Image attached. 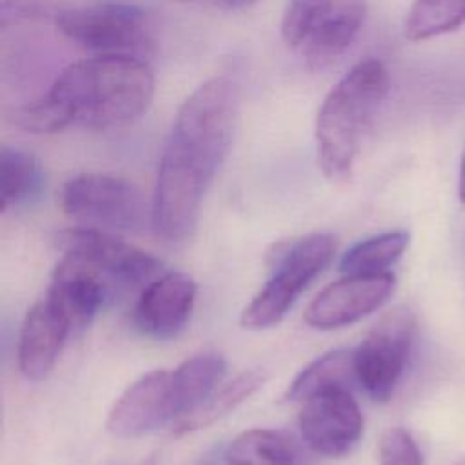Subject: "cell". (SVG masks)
<instances>
[{
    "label": "cell",
    "instance_id": "obj_1",
    "mask_svg": "<svg viewBox=\"0 0 465 465\" xmlns=\"http://www.w3.org/2000/svg\"><path fill=\"white\" fill-rule=\"evenodd\" d=\"M236 114L238 87L227 76L203 82L180 105L151 203V227L165 242L180 243L194 234L202 198L229 154Z\"/></svg>",
    "mask_w": 465,
    "mask_h": 465
},
{
    "label": "cell",
    "instance_id": "obj_2",
    "mask_svg": "<svg viewBox=\"0 0 465 465\" xmlns=\"http://www.w3.org/2000/svg\"><path fill=\"white\" fill-rule=\"evenodd\" d=\"M154 96V74L140 56H93L67 65L49 91L20 107L15 124L29 133L69 125L113 129L138 120Z\"/></svg>",
    "mask_w": 465,
    "mask_h": 465
},
{
    "label": "cell",
    "instance_id": "obj_3",
    "mask_svg": "<svg viewBox=\"0 0 465 465\" xmlns=\"http://www.w3.org/2000/svg\"><path fill=\"white\" fill-rule=\"evenodd\" d=\"M389 93V73L378 58L351 67L325 94L314 124L316 156L329 180H345L361 140Z\"/></svg>",
    "mask_w": 465,
    "mask_h": 465
},
{
    "label": "cell",
    "instance_id": "obj_4",
    "mask_svg": "<svg viewBox=\"0 0 465 465\" xmlns=\"http://www.w3.org/2000/svg\"><path fill=\"white\" fill-rule=\"evenodd\" d=\"M336 252L332 234L314 232L276 243L269 252L271 276L240 314L243 329H269L280 323L307 285L331 263Z\"/></svg>",
    "mask_w": 465,
    "mask_h": 465
},
{
    "label": "cell",
    "instance_id": "obj_5",
    "mask_svg": "<svg viewBox=\"0 0 465 465\" xmlns=\"http://www.w3.org/2000/svg\"><path fill=\"white\" fill-rule=\"evenodd\" d=\"M365 15V0H287L280 33L302 62L320 69L351 47Z\"/></svg>",
    "mask_w": 465,
    "mask_h": 465
},
{
    "label": "cell",
    "instance_id": "obj_6",
    "mask_svg": "<svg viewBox=\"0 0 465 465\" xmlns=\"http://www.w3.org/2000/svg\"><path fill=\"white\" fill-rule=\"evenodd\" d=\"M60 33L96 56H140L153 45L147 13L131 4H96L62 9Z\"/></svg>",
    "mask_w": 465,
    "mask_h": 465
},
{
    "label": "cell",
    "instance_id": "obj_7",
    "mask_svg": "<svg viewBox=\"0 0 465 465\" xmlns=\"http://www.w3.org/2000/svg\"><path fill=\"white\" fill-rule=\"evenodd\" d=\"M64 213L85 227L104 231H138L151 222V209L140 189L111 174H78L60 193Z\"/></svg>",
    "mask_w": 465,
    "mask_h": 465
},
{
    "label": "cell",
    "instance_id": "obj_8",
    "mask_svg": "<svg viewBox=\"0 0 465 465\" xmlns=\"http://www.w3.org/2000/svg\"><path fill=\"white\" fill-rule=\"evenodd\" d=\"M414 331V314L407 307H396L354 349L358 385L374 401L385 403L392 398L412 349Z\"/></svg>",
    "mask_w": 465,
    "mask_h": 465
},
{
    "label": "cell",
    "instance_id": "obj_9",
    "mask_svg": "<svg viewBox=\"0 0 465 465\" xmlns=\"http://www.w3.org/2000/svg\"><path fill=\"white\" fill-rule=\"evenodd\" d=\"M64 256L74 258L105 276L111 283L138 285L154 280L162 262L151 252L96 227H69L56 234Z\"/></svg>",
    "mask_w": 465,
    "mask_h": 465
},
{
    "label": "cell",
    "instance_id": "obj_10",
    "mask_svg": "<svg viewBox=\"0 0 465 465\" xmlns=\"http://www.w3.org/2000/svg\"><path fill=\"white\" fill-rule=\"evenodd\" d=\"M394 285L392 272L343 274L314 296L303 320L309 327L320 331L347 327L378 311L391 298Z\"/></svg>",
    "mask_w": 465,
    "mask_h": 465
},
{
    "label": "cell",
    "instance_id": "obj_11",
    "mask_svg": "<svg viewBox=\"0 0 465 465\" xmlns=\"http://www.w3.org/2000/svg\"><path fill=\"white\" fill-rule=\"evenodd\" d=\"M298 429L316 454L338 458L352 450L363 434V414L351 391H329L302 401Z\"/></svg>",
    "mask_w": 465,
    "mask_h": 465
},
{
    "label": "cell",
    "instance_id": "obj_12",
    "mask_svg": "<svg viewBox=\"0 0 465 465\" xmlns=\"http://www.w3.org/2000/svg\"><path fill=\"white\" fill-rule=\"evenodd\" d=\"M176 420L171 371L156 369L133 381L107 414V432L131 440L145 436Z\"/></svg>",
    "mask_w": 465,
    "mask_h": 465
},
{
    "label": "cell",
    "instance_id": "obj_13",
    "mask_svg": "<svg viewBox=\"0 0 465 465\" xmlns=\"http://www.w3.org/2000/svg\"><path fill=\"white\" fill-rule=\"evenodd\" d=\"M196 294L198 285L185 272L173 271L151 280L134 307L138 329L154 340L176 338L189 322Z\"/></svg>",
    "mask_w": 465,
    "mask_h": 465
},
{
    "label": "cell",
    "instance_id": "obj_14",
    "mask_svg": "<svg viewBox=\"0 0 465 465\" xmlns=\"http://www.w3.org/2000/svg\"><path fill=\"white\" fill-rule=\"evenodd\" d=\"M111 282L85 263L64 256L53 274L47 300L69 325L71 334L84 331L98 314Z\"/></svg>",
    "mask_w": 465,
    "mask_h": 465
},
{
    "label": "cell",
    "instance_id": "obj_15",
    "mask_svg": "<svg viewBox=\"0 0 465 465\" xmlns=\"http://www.w3.org/2000/svg\"><path fill=\"white\" fill-rule=\"evenodd\" d=\"M69 336V325L47 298L35 303L25 312L20 327V372L31 381H40L47 378Z\"/></svg>",
    "mask_w": 465,
    "mask_h": 465
},
{
    "label": "cell",
    "instance_id": "obj_16",
    "mask_svg": "<svg viewBox=\"0 0 465 465\" xmlns=\"http://www.w3.org/2000/svg\"><path fill=\"white\" fill-rule=\"evenodd\" d=\"M267 380L263 369H249L234 376L231 381L222 383L218 389L211 392L207 400H203L196 409L178 418L171 427L174 436H185L225 418L231 411L249 400Z\"/></svg>",
    "mask_w": 465,
    "mask_h": 465
},
{
    "label": "cell",
    "instance_id": "obj_17",
    "mask_svg": "<svg viewBox=\"0 0 465 465\" xmlns=\"http://www.w3.org/2000/svg\"><path fill=\"white\" fill-rule=\"evenodd\" d=\"M358 383L354 349H332L305 365L285 391V400L302 403L316 394L347 389Z\"/></svg>",
    "mask_w": 465,
    "mask_h": 465
},
{
    "label": "cell",
    "instance_id": "obj_18",
    "mask_svg": "<svg viewBox=\"0 0 465 465\" xmlns=\"http://www.w3.org/2000/svg\"><path fill=\"white\" fill-rule=\"evenodd\" d=\"M225 371L227 361L216 352L194 354L171 371L176 420L207 400L211 392L222 385Z\"/></svg>",
    "mask_w": 465,
    "mask_h": 465
},
{
    "label": "cell",
    "instance_id": "obj_19",
    "mask_svg": "<svg viewBox=\"0 0 465 465\" xmlns=\"http://www.w3.org/2000/svg\"><path fill=\"white\" fill-rule=\"evenodd\" d=\"M45 189V173L40 160L24 147H0V209L25 205Z\"/></svg>",
    "mask_w": 465,
    "mask_h": 465
},
{
    "label": "cell",
    "instance_id": "obj_20",
    "mask_svg": "<svg viewBox=\"0 0 465 465\" xmlns=\"http://www.w3.org/2000/svg\"><path fill=\"white\" fill-rule=\"evenodd\" d=\"M225 465H302L298 445L272 429H249L223 450Z\"/></svg>",
    "mask_w": 465,
    "mask_h": 465
},
{
    "label": "cell",
    "instance_id": "obj_21",
    "mask_svg": "<svg viewBox=\"0 0 465 465\" xmlns=\"http://www.w3.org/2000/svg\"><path fill=\"white\" fill-rule=\"evenodd\" d=\"M409 245V232L403 229L387 231L352 245L340 260L343 274H381L389 272Z\"/></svg>",
    "mask_w": 465,
    "mask_h": 465
},
{
    "label": "cell",
    "instance_id": "obj_22",
    "mask_svg": "<svg viewBox=\"0 0 465 465\" xmlns=\"http://www.w3.org/2000/svg\"><path fill=\"white\" fill-rule=\"evenodd\" d=\"M465 22V0H414L403 24L412 42L429 40L458 29Z\"/></svg>",
    "mask_w": 465,
    "mask_h": 465
},
{
    "label": "cell",
    "instance_id": "obj_23",
    "mask_svg": "<svg viewBox=\"0 0 465 465\" xmlns=\"http://www.w3.org/2000/svg\"><path fill=\"white\" fill-rule=\"evenodd\" d=\"M378 460L380 465H423L416 440L403 427H391L380 436Z\"/></svg>",
    "mask_w": 465,
    "mask_h": 465
},
{
    "label": "cell",
    "instance_id": "obj_24",
    "mask_svg": "<svg viewBox=\"0 0 465 465\" xmlns=\"http://www.w3.org/2000/svg\"><path fill=\"white\" fill-rule=\"evenodd\" d=\"M458 198L461 200V203H465V154H463L461 167H460V178H458Z\"/></svg>",
    "mask_w": 465,
    "mask_h": 465
},
{
    "label": "cell",
    "instance_id": "obj_25",
    "mask_svg": "<svg viewBox=\"0 0 465 465\" xmlns=\"http://www.w3.org/2000/svg\"><path fill=\"white\" fill-rule=\"evenodd\" d=\"M222 4H225L227 7H232V9H245L252 4H256L258 0H220Z\"/></svg>",
    "mask_w": 465,
    "mask_h": 465
},
{
    "label": "cell",
    "instance_id": "obj_26",
    "mask_svg": "<svg viewBox=\"0 0 465 465\" xmlns=\"http://www.w3.org/2000/svg\"><path fill=\"white\" fill-rule=\"evenodd\" d=\"M216 458H218V454H216V452H213V454H205V458H203L198 465H216Z\"/></svg>",
    "mask_w": 465,
    "mask_h": 465
},
{
    "label": "cell",
    "instance_id": "obj_27",
    "mask_svg": "<svg viewBox=\"0 0 465 465\" xmlns=\"http://www.w3.org/2000/svg\"><path fill=\"white\" fill-rule=\"evenodd\" d=\"M182 2H187V0H182Z\"/></svg>",
    "mask_w": 465,
    "mask_h": 465
}]
</instances>
